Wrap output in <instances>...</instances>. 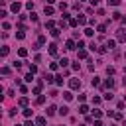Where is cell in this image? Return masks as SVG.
Returning a JSON list of instances; mask_svg holds the SVG:
<instances>
[{
  "instance_id": "obj_30",
  "label": "cell",
  "mask_w": 126,
  "mask_h": 126,
  "mask_svg": "<svg viewBox=\"0 0 126 126\" xmlns=\"http://www.w3.org/2000/svg\"><path fill=\"white\" fill-rule=\"evenodd\" d=\"M16 37H18V39H24V37H26V33H24L22 30H18V32H16Z\"/></svg>"
},
{
  "instance_id": "obj_48",
  "label": "cell",
  "mask_w": 126,
  "mask_h": 126,
  "mask_svg": "<svg viewBox=\"0 0 126 126\" xmlns=\"http://www.w3.org/2000/svg\"><path fill=\"white\" fill-rule=\"evenodd\" d=\"M91 4H93V8H94V6H98V4H100V0H91Z\"/></svg>"
},
{
  "instance_id": "obj_32",
  "label": "cell",
  "mask_w": 126,
  "mask_h": 126,
  "mask_svg": "<svg viewBox=\"0 0 126 126\" xmlns=\"http://www.w3.org/2000/svg\"><path fill=\"white\" fill-rule=\"evenodd\" d=\"M108 6H120V0H106Z\"/></svg>"
},
{
  "instance_id": "obj_27",
  "label": "cell",
  "mask_w": 126,
  "mask_h": 126,
  "mask_svg": "<svg viewBox=\"0 0 126 126\" xmlns=\"http://www.w3.org/2000/svg\"><path fill=\"white\" fill-rule=\"evenodd\" d=\"M77 20H79V26H85V24H87V22H89V20H87V18H85V16H79V18H77Z\"/></svg>"
},
{
  "instance_id": "obj_47",
  "label": "cell",
  "mask_w": 126,
  "mask_h": 126,
  "mask_svg": "<svg viewBox=\"0 0 126 126\" xmlns=\"http://www.w3.org/2000/svg\"><path fill=\"white\" fill-rule=\"evenodd\" d=\"M24 126H37V124H35V122H32V120H30V118H28V122H26V124H24Z\"/></svg>"
},
{
  "instance_id": "obj_43",
  "label": "cell",
  "mask_w": 126,
  "mask_h": 126,
  "mask_svg": "<svg viewBox=\"0 0 126 126\" xmlns=\"http://www.w3.org/2000/svg\"><path fill=\"white\" fill-rule=\"evenodd\" d=\"M30 73H33V75H35V73H37V67H35V65H30Z\"/></svg>"
},
{
  "instance_id": "obj_46",
  "label": "cell",
  "mask_w": 126,
  "mask_h": 126,
  "mask_svg": "<svg viewBox=\"0 0 126 126\" xmlns=\"http://www.w3.org/2000/svg\"><path fill=\"white\" fill-rule=\"evenodd\" d=\"M59 8H61V12H65V10H67V4H65V2H61V4H59Z\"/></svg>"
},
{
  "instance_id": "obj_3",
  "label": "cell",
  "mask_w": 126,
  "mask_h": 126,
  "mask_svg": "<svg viewBox=\"0 0 126 126\" xmlns=\"http://www.w3.org/2000/svg\"><path fill=\"white\" fill-rule=\"evenodd\" d=\"M65 49H69V51L77 49V43H75V39H67V41H65Z\"/></svg>"
},
{
  "instance_id": "obj_19",
  "label": "cell",
  "mask_w": 126,
  "mask_h": 126,
  "mask_svg": "<svg viewBox=\"0 0 126 126\" xmlns=\"http://www.w3.org/2000/svg\"><path fill=\"white\" fill-rule=\"evenodd\" d=\"M32 114H33V110H32L30 106H28V108H24V116H26V118H32Z\"/></svg>"
},
{
  "instance_id": "obj_39",
  "label": "cell",
  "mask_w": 126,
  "mask_h": 126,
  "mask_svg": "<svg viewBox=\"0 0 126 126\" xmlns=\"http://www.w3.org/2000/svg\"><path fill=\"white\" fill-rule=\"evenodd\" d=\"M100 100H102L100 96H93V104H100Z\"/></svg>"
},
{
  "instance_id": "obj_18",
  "label": "cell",
  "mask_w": 126,
  "mask_h": 126,
  "mask_svg": "<svg viewBox=\"0 0 126 126\" xmlns=\"http://www.w3.org/2000/svg\"><path fill=\"white\" fill-rule=\"evenodd\" d=\"M79 112H81V114H87V112H89V106L81 102V106H79Z\"/></svg>"
},
{
  "instance_id": "obj_54",
  "label": "cell",
  "mask_w": 126,
  "mask_h": 126,
  "mask_svg": "<svg viewBox=\"0 0 126 126\" xmlns=\"http://www.w3.org/2000/svg\"><path fill=\"white\" fill-rule=\"evenodd\" d=\"M122 126H126V122H124V124H122Z\"/></svg>"
},
{
  "instance_id": "obj_40",
  "label": "cell",
  "mask_w": 126,
  "mask_h": 126,
  "mask_svg": "<svg viewBox=\"0 0 126 126\" xmlns=\"http://www.w3.org/2000/svg\"><path fill=\"white\" fill-rule=\"evenodd\" d=\"M26 8H28V10H33V2H32V0H30V2H26Z\"/></svg>"
},
{
  "instance_id": "obj_11",
  "label": "cell",
  "mask_w": 126,
  "mask_h": 126,
  "mask_svg": "<svg viewBox=\"0 0 126 126\" xmlns=\"http://www.w3.org/2000/svg\"><path fill=\"white\" fill-rule=\"evenodd\" d=\"M28 102H30V100H28V96H22V98L18 100V104H20V106H24V108H28Z\"/></svg>"
},
{
  "instance_id": "obj_17",
  "label": "cell",
  "mask_w": 126,
  "mask_h": 126,
  "mask_svg": "<svg viewBox=\"0 0 126 126\" xmlns=\"http://www.w3.org/2000/svg\"><path fill=\"white\" fill-rule=\"evenodd\" d=\"M35 102H37V104H45V94H37Z\"/></svg>"
},
{
  "instance_id": "obj_49",
  "label": "cell",
  "mask_w": 126,
  "mask_h": 126,
  "mask_svg": "<svg viewBox=\"0 0 126 126\" xmlns=\"http://www.w3.org/2000/svg\"><path fill=\"white\" fill-rule=\"evenodd\" d=\"M94 126H104V124H102V122H100V120L96 118V120H94Z\"/></svg>"
},
{
  "instance_id": "obj_45",
  "label": "cell",
  "mask_w": 126,
  "mask_h": 126,
  "mask_svg": "<svg viewBox=\"0 0 126 126\" xmlns=\"http://www.w3.org/2000/svg\"><path fill=\"white\" fill-rule=\"evenodd\" d=\"M114 120H122V112H114Z\"/></svg>"
},
{
  "instance_id": "obj_55",
  "label": "cell",
  "mask_w": 126,
  "mask_h": 126,
  "mask_svg": "<svg viewBox=\"0 0 126 126\" xmlns=\"http://www.w3.org/2000/svg\"><path fill=\"white\" fill-rule=\"evenodd\" d=\"M16 126H20V124H16Z\"/></svg>"
},
{
  "instance_id": "obj_28",
  "label": "cell",
  "mask_w": 126,
  "mask_h": 126,
  "mask_svg": "<svg viewBox=\"0 0 126 126\" xmlns=\"http://www.w3.org/2000/svg\"><path fill=\"white\" fill-rule=\"evenodd\" d=\"M83 33H85V35H89V37H91V35H93V33H94V30H93V28H85V32H83Z\"/></svg>"
},
{
  "instance_id": "obj_23",
  "label": "cell",
  "mask_w": 126,
  "mask_h": 126,
  "mask_svg": "<svg viewBox=\"0 0 126 126\" xmlns=\"http://www.w3.org/2000/svg\"><path fill=\"white\" fill-rule=\"evenodd\" d=\"M77 57H79V59H87V51H85V49H79Z\"/></svg>"
},
{
  "instance_id": "obj_4",
  "label": "cell",
  "mask_w": 126,
  "mask_h": 126,
  "mask_svg": "<svg viewBox=\"0 0 126 126\" xmlns=\"http://www.w3.org/2000/svg\"><path fill=\"white\" fill-rule=\"evenodd\" d=\"M112 87H114V79H106V81L102 83V89H110V91H112Z\"/></svg>"
},
{
  "instance_id": "obj_42",
  "label": "cell",
  "mask_w": 126,
  "mask_h": 126,
  "mask_svg": "<svg viewBox=\"0 0 126 126\" xmlns=\"http://www.w3.org/2000/svg\"><path fill=\"white\" fill-rule=\"evenodd\" d=\"M30 20H32V22H37V14L32 12V14H30Z\"/></svg>"
},
{
  "instance_id": "obj_6",
  "label": "cell",
  "mask_w": 126,
  "mask_h": 126,
  "mask_svg": "<svg viewBox=\"0 0 126 126\" xmlns=\"http://www.w3.org/2000/svg\"><path fill=\"white\" fill-rule=\"evenodd\" d=\"M45 112H47V116H53V114H55V112H59V108H55V106H53V104H49V106H47V110H45Z\"/></svg>"
},
{
  "instance_id": "obj_21",
  "label": "cell",
  "mask_w": 126,
  "mask_h": 126,
  "mask_svg": "<svg viewBox=\"0 0 126 126\" xmlns=\"http://www.w3.org/2000/svg\"><path fill=\"white\" fill-rule=\"evenodd\" d=\"M59 32H61V28H53V30H51L49 33H51L53 37H59Z\"/></svg>"
},
{
  "instance_id": "obj_29",
  "label": "cell",
  "mask_w": 126,
  "mask_h": 126,
  "mask_svg": "<svg viewBox=\"0 0 126 126\" xmlns=\"http://www.w3.org/2000/svg\"><path fill=\"white\" fill-rule=\"evenodd\" d=\"M24 81H26V83H32V81H33V73H28V75L24 77Z\"/></svg>"
},
{
  "instance_id": "obj_26",
  "label": "cell",
  "mask_w": 126,
  "mask_h": 126,
  "mask_svg": "<svg viewBox=\"0 0 126 126\" xmlns=\"http://www.w3.org/2000/svg\"><path fill=\"white\" fill-rule=\"evenodd\" d=\"M93 116H94V118H100V116H102V110H100V108H94V110H93Z\"/></svg>"
},
{
  "instance_id": "obj_52",
  "label": "cell",
  "mask_w": 126,
  "mask_h": 126,
  "mask_svg": "<svg viewBox=\"0 0 126 126\" xmlns=\"http://www.w3.org/2000/svg\"><path fill=\"white\" fill-rule=\"evenodd\" d=\"M124 102H126V94H124Z\"/></svg>"
},
{
  "instance_id": "obj_10",
  "label": "cell",
  "mask_w": 126,
  "mask_h": 126,
  "mask_svg": "<svg viewBox=\"0 0 126 126\" xmlns=\"http://www.w3.org/2000/svg\"><path fill=\"white\" fill-rule=\"evenodd\" d=\"M57 63H59V67H63V69H65V67L69 65V59H67V57H61V59H59Z\"/></svg>"
},
{
  "instance_id": "obj_50",
  "label": "cell",
  "mask_w": 126,
  "mask_h": 126,
  "mask_svg": "<svg viewBox=\"0 0 126 126\" xmlns=\"http://www.w3.org/2000/svg\"><path fill=\"white\" fill-rule=\"evenodd\" d=\"M45 2H47L49 6H51V4H55V0H45Z\"/></svg>"
},
{
  "instance_id": "obj_44",
  "label": "cell",
  "mask_w": 126,
  "mask_h": 126,
  "mask_svg": "<svg viewBox=\"0 0 126 126\" xmlns=\"http://www.w3.org/2000/svg\"><path fill=\"white\" fill-rule=\"evenodd\" d=\"M98 85H100V81H98V77H94L93 79V87H98Z\"/></svg>"
},
{
  "instance_id": "obj_9",
  "label": "cell",
  "mask_w": 126,
  "mask_h": 126,
  "mask_svg": "<svg viewBox=\"0 0 126 126\" xmlns=\"http://www.w3.org/2000/svg\"><path fill=\"white\" fill-rule=\"evenodd\" d=\"M114 47H116V39H108V41H106V49H110V51H112Z\"/></svg>"
},
{
  "instance_id": "obj_31",
  "label": "cell",
  "mask_w": 126,
  "mask_h": 126,
  "mask_svg": "<svg viewBox=\"0 0 126 126\" xmlns=\"http://www.w3.org/2000/svg\"><path fill=\"white\" fill-rule=\"evenodd\" d=\"M8 51H10V49H8V45H2V51H0V53H2V57H6V55H8Z\"/></svg>"
},
{
  "instance_id": "obj_51",
  "label": "cell",
  "mask_w": 126,
  "mask_h": 126,
  "mask_svg": "<svg viewBox=\"0 0 126 126\" xmlns=\"http://www.w3.org/2000/svg\"><path fill=\"white\" fill-rule=\"evenodd\" d=\"M124 73H126V65H124Z\"/></svg>"
},
{
  "instance_id": "obj_53",
  "label": "cell",
  "mask_w": 126,
  "mask_h": 126,
  "mask_svg": "<svg viewBox=\"0 0 126 126\" xmlns=\"http://www.w3.org/2000/svg\"><path fill=\"white\" fill-rule=\"evenodd\" d=\"M79 2H85V0H79Z\"/></svg>"
},
{
  "instance_id": "obj_24",
  "label": "cell",
  "mask_w": 126,
  "mask_h": 126,
  "mask_svg": "<svg viewBox=\"0 0 126 126\" xmlns=\"http://www.w3.org/2000/svg\"><path fill=\"white\" fill-rule=\"evenodd\" d=\"M63 98H65V100H71V98H73V93H71V91H65V93H63Z\"/></svg>"
},
{
  "instance_id": "obj_7",
  "label": "cell",
  "mask_w": 126,
  "mask_h": 126,
  "mask_svg": "<svg viewBox=\"0 0 126 126\" xmlns=\"http://www.w3.org/2000/svg\"><path fill=\"white\" fill-rule=\"evenodd\" d=\"M53 12H55V10H53L49 4H45V8H43V14H45V16H53Z\"/></svg>"
},
{
  "instance_id": "obj_37",
  "label": "cell",
  "mask_w": 126,
  "mask_h": 126,
  "mask_svg": "<svg viewBox=\"0 0 126 126\" xmlns=\"http://www.w3.org/2000/svg\"><path fill=\"white\" fill-rule=\"evenodd\" d=\"M49 69H51V71H57V69H59V63H51Z\"/></svg>"
},
{
  "instance_id": "obj_20",
  "label": "cell",
  "mask_w": 126,
  "mask_h": 126,
  "mask_svg": "<svg viewBox=\"0 0 126 126\" xmlns=\"http://www.w3.org/2000/svg\"><path fill=\"white\" fill-rule=\"evenodd\" d=\"M69 26H71V28H77V26H79V20H77V18H71V20H69Z\"/></svg>"
},
{
  "instance_id": "obj_8",
  "label": "cell",
  "mask_w": 126,
  "mask_h": 126,
  "mask_svg": "<svg viewBox=\"0 0 126 126\" xmlns=\"http://www.w3.org/2000/svg\"><path fill=\"white\" fill-rule=\"evenodd\" d=\"M47 47H49V55H53V57H55V55H57V45H55V43H49Z\"/></svg>"
},
{
  "instance_id": "obj_25",
  "label": "cell",
  "mask_w": 126,
  "mask_h": 126,
  "mask_svg": "<svg viewBox=\"0 0 126 126\" xmlns=\"http://www.w3.org/2000/svg\"><path fill=\"white\" fill-rule=\"evenodd\" d=\"M59 114H61V116H67V114H69V108H67V106H61V108H59Z\"/></svg>"
},
{
  "instance_id": "obj_14",
  "label": "cell",
  "mask_w": 126,
  "mask_h": 126,
  "mask_svg": "<svg viewBox=\"0 0 126 126\" xmlns=\"http://www.w3.org/2000/svg\"><path fill=\"white\" fill-rule=\"evenodd\" d=\"M96 32H98V33H104V32H106V24H98V26H96Z\"/></svg>"
},
{
  "instance_id": "obj_12",
  "label": "cell",
  "mask_w": 126,
  "mask_h": 126,
  "mask_svg": "<svg viewBox=\"0 0 126 126\" xmlns=\"http://www.w3.org/2000/svg\"><path fill=\"white\" fill-rule=\"evenodd\" d=\"M35 124L37 126H45V116H37L35 118Z\"/></svg>"
},
{
  "instance_id": "obj_36",
  "label": "cell",
  "mask_w": 126,
  "mask_h": 126,
  "mask_svg": "<svg viewBox=\"0 0 126 126\" xmlns=\"http://www.w3.org/2000/svg\"><path fill=\"white\" fill-rule=\"evenodd\" d=\"M45 41H47V39H45V35H39V37H37V43H41V45H43Z\"/></svg>"
},
{
  "instance_id": "obj_15",
  "label": "cell",
  "mask_w": 126,
  "mask_h": 126,
  "mask_svg": "<svg viewBox=\"0 0 126 126\" xmlns=\"http://www.w3.org/2000/svg\"><path fill=\"white\" fill-rule=\"evenodd\" d=\"M45 83H47V85H51V83H55V77H51L49 73H45Z\"/></svg>"
},
{
  "instance_id": "obj_16",
  "label": "cell",
  "mask_w": 126,
  "mask_h": 126,
  "mask_svg": "<svg viewBox=\"0 0 126 126\" xmlns=\"http://www.w3.org/2000/svg\"><path fill=\"white\" fill-rule=\"evenodd\" d=\"M55 85H57V87L63 85V75H55Z\"/></svg>"
},
{
  "instance_id": "obj_13",
  "label": "cell",
  "mask_w": 126,
  "mask_h": 126,
  "mask_svg": "<svg viewBox=\"0 0 126 126\" xmlns=\"http://www.w3.org/2000/svg\"><path fill=\"white\" fill-rule=\"evenodd\" d=\"M45 28H47V30L51 32V30L55 28V22H53V20H47V22H45Z\"/></svg>"
},
{
  "instance_id": "obj_1",
  "label": "cell",
  "mask_w": 126,
  "mask_h": 126,
  "mask_svg": "<svg viewBox=\"0 0 126 126\" xmlns=\"http://www.w3.org/2000/svg\"><path fill=\"white\" fill-rule=\"evenodd\" d=\"M116 41L126 43V28H120V30L116 32Z\"/></svg>"
},
{
  "instance_id": "obj_2",
  "label": "cell",
  "mask_w": 126,
  "mask_h": 126,
  "mask_svg": "<svg viewBox=\"0 0 126 126\" xmlns=\"http://www.w3.org/2000/svg\"><path fill=\"white\" fill-rule=\"evenodd\" d=\"M69 87H71V89H75V91H77V89H81V79H69Z\"/></svg>"
},
{
  "instance_id": "obj_22",
  "label": "cell",
  "mask_w": 126,
  "mask_h": 126,
  "mask_svg": "<svg viewBox=\"0 0 126 126\" xmlns=\"http://www.w3.org/2000/svg\"><path fill=\"white\" fill-rule=\"evenodd\" d=\"M18 55H20V57H26V55H28V49H26V47H20V49H18Z\"/></svg>"
},
{
  "instance_id": "obj_38",
  "label": "cell",
  "mask_w": 126,
  "mask_h": 126,
  "mask_svg": "<svg viewBox=\"0 0 126 126\" xmlns=\"http://www.w3.org/2000/svg\"><path fill=\"white\" fill-rule=\"evenodd\" d=\"M0 73H2V75H10V69H8V67H2Z\"/></svg>"
},
{
  "instance_id": "obj_41",
  "label": "cell",
  "mask_w": 126,
  "mask_h": 126,
  "mask_svg": "<svg viewBox=\"0 0 126 126\" xmlns=\"http://www.w3.org/2000/svg\"><path fill=\"white\" fill-rule=\"evenodd\" d=\"M112 18H114V20H120V18H122V14H120V12H114V14H112Z\"/></svg>"
},
{
  "instance_id": "obj_35",
  "label": "cell",
  "mask_w": 126,
  "mask_h": 126,
  "mask_svg": "<svg viewBox=\"0 0 126 126\" xmlns=\"http://www.w3.org/2000/svg\"><path fill=\"white\" fill-rule=\"evenodd\" d=\"M102 98H104V100H110V98H112V93H110V91H106V93H104V96H102Z\"/></svg>"
},
{
  "instance_id": "obj_34",
  "label": "cell",
  "mask_w": 126,
  "mask_h": 126,
  "mask_svg": "<svg viewBox=\"0 0 126 126\" xmlns=\"http://www.w3.org/2000/svg\"><path fill=\"white\" fill-rule=\"evenodd\" d=\"M20 93H22V94H28V87H26V85H20Z\"/></svg>"
},
{
  "instance_id": "obj_5",
  "label": "cell",
  "mask_w": 126,
  "mask_h": 126,
  "mask_svg": "<svg viewBox=\"0 0 126 126\" xmlns=\"http://www.w3.org/2000/svg\"><path fill=\"white\" fill-rule=\"evenodd\" d=\"M10 10H12V12H14V14H18V12H20V10H22V4H20V2H14V4H12V6H10Z\"/></svg>"
},
{
  "instance_id": "obj_33",
  "label": "cell",
  "mask_w": 126,
  "mask_h": 126,
  "mask_svg": "<svg viewBox=\"0 0 126 126\" xmlns=\"http://www.w3.org/2000/svg\"><path fill=\"white\" fill-rule=\"evenodd\" d=\"M106 73L112 77V75H114V67H112V65H108V67H106Z\"/></svg>"
}]
</instances>
